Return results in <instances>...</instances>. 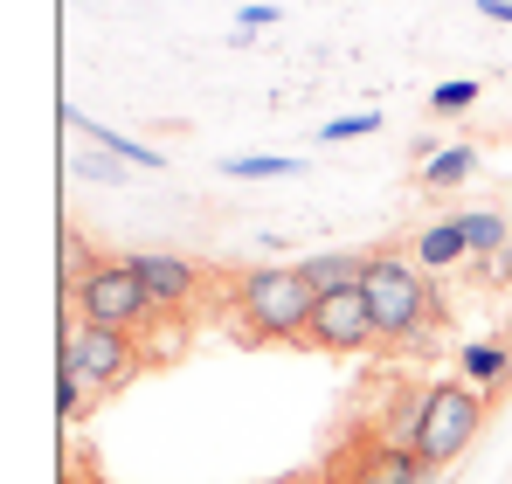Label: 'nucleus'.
Listing matches in <instances>:
<instances>
[{
	"label": "nucleus",
	"mask_w": 512,
	"mask_h": 484,
	"mask_svg": "<svg viewBox=\"0 0 512 484\" xmlns=\"http://www.w3.org/2000/svg\"><path fill=\"white\" fill-rule=\"evenodd\" d=\"M222 173H236V180H277V173H298V160H284V153H236V160H222Z\"/></svg>",
	"instance_id": "15"
},
{
	"label": "nucleus",
	"mask_w": 512,
	"mask_h": 484,
	"mask_svg": "<svg viewBox=\"0 0 512 484\" xmlns=\"http://www.w3.org/2000/svg\"><path fill=\"white\" fill-rule=\"evenodd\" d=\"M305 270V284L326 298V291H353L360 277H367V249H326V256H305L298 263Z\"/></svg>",
	"instance_id": "9"
},
{
	"label": "nucleus",
	"mask_w": 512,
	"mask_h": 484,
	"mask_svg": "<svg viewBox=\"0 0 512 484\" xmlns=\"http://www.w3.org/2000/svg\"><path fill=\"white\" fill-rule=\"evenodd\" d=\"M305 346H319V353H367V346H381V325H374L367 291L360 284L353 291H326L312 325H305Z\"/></svg>",
	"instance_id": "6"
},
{
	"label": "nucleus",
	"mask_w": 512,
	"mask_h": 484,
	"mask_svg": "<svg viewBox=\"0 0 512 484\" xmlns=\"http://www.w3.org/2000/svg\"><path fill=\"white\" fill-rule=\"evenodd\" d=\"M326 484H346V478H326Z\"/></svg>",
	"instance_id": "20"
},
{
	"label": "nucleus",
	"mask_w": 512,
	"mask_h": 484,
	"mask_svg": "<svg viewBox=\"0 0 512 484\" xmlns=\"http://www.w3.org/2000/svg\"><path fill=\"white\" fill-rule=\"evenodd\" d=\"M125 263H132V277L146 284V298H153L160 312H187V305L201 298V270H194L187 256H167V249H132Z\"/></svg>",
	"instance_id": "7"
},
{
	"label": "nucleus",
	"mask_w": 512,
	"mask_h": 484,
	"mask_svg": "<svg viewBox=\"0 0 512 484\" xmlns=\"http://www.w3.org/2000/svg\"><path fill=\"white\" fill-rule=\"evenodd\" d=\"M471 173H478V146L464 139V146H443V153H429L423 187H457V180H471Z\"/></svg>",
	"instance_id": "12"
},
{
	"label": "nucleus",
	"mask_w": 512,
	"mask_h": 484,
	"mask_svg": "<svg viewBox=\"0 0 512 484\" xmlns=\"http://www.w3.org/2000/svg\"><path fill=\"white\" fill-rule=\"evenodd\" d=\"M457 256H471V242H464V222L450 215V222H429L423 236H416V263L423 270H450Z\"/></svg>",
	"instance_id": "11"
},
{
	"label": "nucleus",
	"mask_w": 512,
	"mask_h": 484,
	"mask_svg": "<svg viewBox=\"0 0 512 484\" xmlns=\"http://www.w3.org/2000/svg\"><path fill=\"white\" fill-rule=\"evenodd\" d=\"M429 478H436V471H429L416 450L374 436V443L360 450V464H353V478H346V484H429Z\"/></svg>",
	"instance_id": "8"
},
{
	"label": "nucleus",
	"mask_w": 512,
	"mask_h": 484,
	"mask_svg": "<svg viewBox=\"0 0 512 484\" xmlns=\"http://www.w3.org/2000/svg\"><path fill=\"white\" fill-rule=\"evenodd\" d=\"M56 360H70L97 395H111V388H125V381L139 374V339H132V332H111V325L70 319L63 325V353H56Z\"/></svg>",
	"instance_id": "5"
},
{
	"label": "nucleus",
	"mask_w": 512,
	"mask_h": 484,
	"mask_svg": "<svg viewBox=\"0 0 512 484\" xmlns=\"http://www.w3.org/2000/svg\"><path fill=\"white\" fill-rule=\"evenodd\" d=\"M90 395H97V388H90L84 374H77L70 360H56V415H63V422H77V415H90Z\"/></svg>",
	"instance_id": "13"
},
{
	"label": "nucleus",
	"mask_w": 512,
	"mask_h": 484,
	"mask_svg": "<svg viewBox=\"0 0 512 484\" xmlns=\"http://www.w3.org/2000/svg\"><path fill=\"white\" fill-rule=\"evenodd\" d=\"M457 374H464L471 388H506V381H512V346L464 339V346H457Z\"/></svg>",
	"instance_id": "10"
},
{
	"label": "nucleus",
	"mask_w": 512,
	"mask_h": 484,
	"mask_svg": "<svg viewBox=\"0 0 512 484\" xmlns=\"http://www.w3.org/2000/svg\"><path fill=\"white\" fill-rule=\"evenodd\" d=\"M367 132H381V111H353V118H333V125H319V139H326V146L367 139Z\"/></svg>",
	"instance_id": "17"
},
{
	"label": "nucleus",
	"mask_w": 512,
	"mask_h": 484,
	"mask_svg": "<svg viewBox=\"0 0 512 484\" xmlns=\"http://www.w3.org/2000/svg\"><path fill=\"white\" fill-rule=\"evenodd\" d=\"M457 222H464V242H471V256H492V249L512 236V229L499 222V215H492V208H464Z\"/></svg>",
	"instance_id": "14"
},
{
	"label": "nucleus",
	"mask_w": 512,
	"mask_h": 484,
	"mask_svg": "<svg viewBox=\"0 0 512 484\" xmlns=\"http://www.w3.org/2000/svg\"><path fill=\"white\" fill-rule=\"evenodd\" d=\"M367 305H374V325L388 346H423V332L443 319V298L423 270L395 249H367V277H360Z\"/></svg>",
	"instance_id": "1"
},
{
	"label": "nucleus",
	"mask_w": 512,
	"mask_h": 484,
	"mask_svg": "<svg viewBox=\"0 0 512 484\" xmlns=\"http://www.w3.org/2000/svg\"><path fill=\"white\" fill-rule=\"evenodd\" d=\"M84 173H90V180H125V160H118V153H90Z\"/></svg>",
	"instance_id": "18"
},
{
	"label": "nucleus",
	"mask_w": 512,
	"mask_h": 484,
	"mask_svg": "<svg viewBox=\"0 0 512 484\" xmlns=\"http://www.w3.org/2000/svg\"><path fill=\"white\" fill-rule=\"evenodd\" d=\"M70 305L84 312V325H111V332H146L160 319V305L146 298V284L132 277L125 256H90L84 277L70 284Z\"/></svg>",
	"instance_id": "4"
},
{
	"label": "nucleus",
	"mask_w": 512,
	"mask_h": 484,
	"mask_svg": "<svg viewBox=\"0 0 512 484\" xmlns=\"http://www.w3.org/2000/svg\"><path fill=\"white\" fill-rule=\"evenodd\" d=\"M478 14H485V21H499V28H512V0H478Z\"/></svg>",
	"instance_id": "19"
},
{
	"label": "nucleus",
	"mask_w": 512,
	"mask_h": 484,
	"mask_svg": "<svg viewBox=\"0 0 512 484\" xmlns=\"http://www.w3.org/2000/svg\"><path fill=\"white\" fill-rule=\"evenodd\" d=\"M478 104V77H450L429 90V111H471Z\"/></svg>",
	"instance_id": "16"
},
{
	"label": "nucleus",
	"mask_w": 512,
	"mask_h": 484,
	"mask_svg": "<svg viewBox=\"0 0 512 484\" xmlns=\"http://www.w3.org/2000/svg\"><path fill=\"white\" fill-rule=\"evenodd\" d=\"M236 312L256 339H291L305 346V325L319 312V291L305 284L298 263H270V270H243L236 277Z\"/></svg>",
	"instance_id": "2"
},
{
	"label": "nucleus",
	"mask_w": 512,
	"mask_h": 484,
	"mask_svg": "<svg viewBox=\"0 0 512 484\" xmlns=\"http://www.w3.org/2000/svg\"><path fill=\"white\" fill-rule=\"evenodd\" d=\"M485 388H471L464 374L457 381H429V402H423V429H416V457H423L429 471H443V464H457L471 443H478V429H485Z\"/></svg>",
	"instance_id": "3"
}]
</instances>
